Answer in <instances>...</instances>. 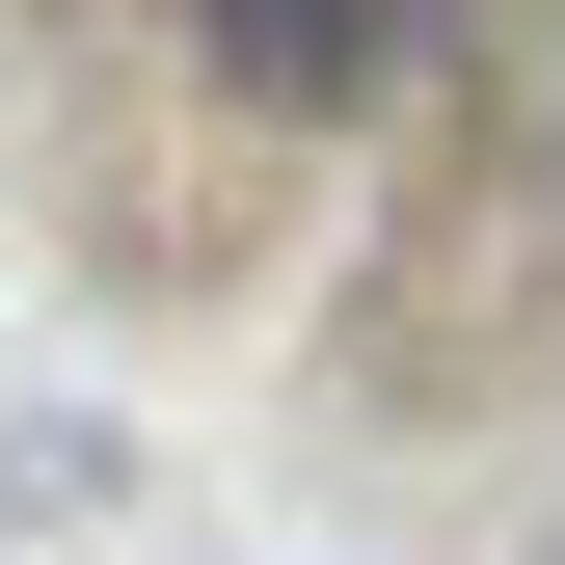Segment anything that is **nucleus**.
<instances>
[{"mask_svg":"<svg viewBox=\"0 0 565 565\" xmlns=\"http://www.w3.org/2000/svg\"><path fill=\"white\" fill-rule=\"evenodd\" d=\"M216 82H269V108H350V82H404V0H216Z\"/></svg>","mask_w":565,"mask_h":565,"instance_id":"1","label":"nucleus"}]
</instances>
